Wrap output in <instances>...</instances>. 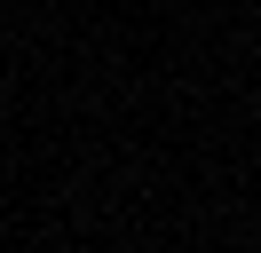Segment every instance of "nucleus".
<instances>
[{
    "instance_id": "f257e3e1",
    "label": "nucleus",
    "mask_w": 261,
    "mask_h": 253,
    "mask_svg": "<svg viewBox=\"0 0 261 253\" xmlns=\"http://www.w3.org/2000/svg\"><path fill=\"white\" fill-rule=\"evenodd\" d=\"M0 47H8V24H0Z\"/></svg>"
}]
</instances>
